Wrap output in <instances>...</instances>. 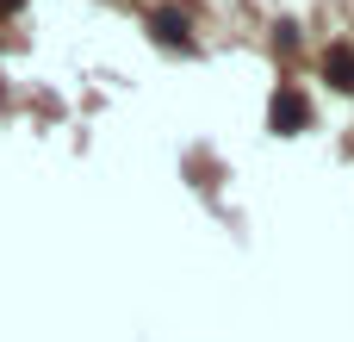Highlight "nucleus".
Returning a JSON list of instances; mask_svg holds the SVG:
<instances>
[{"label":"nucleus","mask_w":354,"mask_h":342,"mask_svg":"<svg viewBox=\"0 0 354 342\" xmlns=\"http://www.w3.org/2000/svg\"><path fill=\"white\" fill-rule=\"evenodd\" d=\"M268 125H274L280 137L305 131V125H311V106H305V93H299V87H280V93H274V106H268Z\"/></svg>","instance_id":"obj_1"},{"label":"nucleus","mask_w":354,"mask_h":342,"mask_svg":"<svg viewBox=\"0 0 354 342\" xmlns=\"http://www.w3.org/2000/svg\"><path fill=\"white\" fill-rule=\"evenodd\" d=\"M324 81L342 87V93H354V50L348 44H330V50H324Z\"/></svg>","instance_id":"obj_3"},{"label":"nucleus","mask_w":354,"mask_h":342,"mask_svg":"<svg viewBox=\"0 0 354 342\" xmlns=\"http://www.w3.org/2000/svg\"><path fill=\"white\" fill-rule=\"evenodd\" d=\"M149 31H156V37L168 44V50H180V56L193 50V37H187V19H180L174 6H162V12H149Z\"/></svg>","instance_id":"obj_2"},{"label":"nucleus","mask_w":354,"mask_h":342,"mask_svg":"<svg viewBox=\"0 0 354 342\" xmlns=\"http://www.w3.org/2000/svg\"><path fill=\"white\" fill-rule=\"evenodd\" d=\"M0 6H25V0H0Z\"/></svg>","instance_id":"obj_4"}]
</instances>
